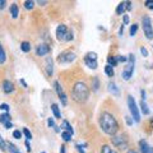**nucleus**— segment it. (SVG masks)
<instances>
[{"instance_id":"obj_1","label":"nucleus","mask_w":153,"mask_h":153,"mask_svg":"<svg viewBox=\"0 0 153 153\" xmlns=\"http://www.w3.org/2000/svg\"><path fill=\"white\" fill-rule=\"evenodd\" d=\"M100 126L108 135H115L119 130V124L115 116L110 112H102L100 116Z\"/></svg>"},{"instance_id":"obj_2","label":"nucleus","mask_w":153,"mask_h":153,"mask_svg":"<svg viewBox=\"0 0 153 153\" xmlns=\"http://www.w3.org/2000/svg\"><path fill=\"white\" fill-rule=\"evenodd\" d=\"M89 97V88L84 82H76L73 87V100L79 103L86 102Z\"/></svg>"},{"instance_id":"obj_3","label":"nucleus","mask_w":153,"mask_h":153,"mask_svg":"<svg viewBox=\"0 0 153 153\" xmlns=\"http://www.w3.org/2000/svg\"><path fill=\"white\" fill-rule=\"evenodd\" d=\"M128 106H129V111H130L134 121L139 123L140 121V114H139V110H138V106H136L135 100L131 96H128Z\"/></svg>"},{"instance_id":"obj_4","label":"nucleus","mask_w":153,"mask_h":153,"mask_svg":"<svg viewBox=\"0 0 153 153\" xmlns=\"http://www.w3.org/2000/svg\"><path fill=\"white\" fill-rule=\"evenodd\" d=\"M128 60H129V64L125 66V69H124L123 73H121L123 78L125 79V80H129V79H130L131 76H133V73H134V63H135L134 55L130 54V55H129V58H128Z\"/></svg>"},{"instance_id":"obj_5","label":"nucleus","mask_w":153,"mask_h":153,"mask_svg":"<svg viewBox=\"0 0 153 153\" xmlns=\"http://www.w3.org/2000/svg\"><path fill=\"white\" fill-rule=\"evenodd\" d=\"M142 25H143V31H144V35L148 40H152L153 38V26H152V21L151 18L146 15L143 17L142 19Z\"/></svg>"},{"instance_id":"obj_6","label":"nucleus","mask_w":153,"mask_h":153,"mask_svg":"<svg viewBox=\"0 0 153 153\" xmlns=\"http://www.w3.org/2000/svg\"><path fill=\"white\" fill-rule=\"evenodd\" d=\"M75 59H76V55L74 54V52H71V51H64V52H61V54L59 55L58 61L60 64H65V63H73Z\"/></svg>"},{"instance_id":"obj_7","label":"nucleus","mask_w":153,"mask_h":153,"mask_svg":"<svg viewBox=\"0 0 153 153\" xmlns=\"http://www.w3.org/2000/svg\"><path fill=\"white\" fill-rule=\"evenodd\" d=\"M111 142H112V144H114L115 147H118V148H121V149H125L126 148V139L124 138L123 135H119V136L112 135Z\"/></svg>"},{"instance_id":"obj_8","label":"nucleus","mask_w":153,"mask_h":153,"mask_svg":"<svg viewBox=\"0 0 153 153\" xmlns=\"http://www.w3.org/2000/svg\"><path fill=\"white\" fill-rule=\"evenodd\" d=\"M66 32H68V27L65 25H59L58 28H56V38L59 41H64L65 36H66Z\"/></svg>"},{"instance_id":"obj_9","label":"nucleus","mask_w":153,"mask_h":153,"mask_svg":"<svg viewBox=\"0 0 153 153\" xmlns=\"http://www.w3.org/2000/svg\"><path fill=\"white\" fill-rule=\"evenodd\" d=\"M50 52V46H47L46 43H41L40 46H37V49H36V54L37 56H45Z\"/></svg>"},{"instance_id":"obj_10","label":"nucleus","mask_w":153,"mask_h":153,"mask_svg":"<svg viewBox=\"0 0 153 153\" xmlns=\"http://www.w3.org/2000/svg\"><path fill=\"white\" fill-rule=\"evenodd\" d=\"M3 91H4V93H12V92H14V84L8 79L4 80L3 82Z\"/></svg>"},{"instance_id":"obj_11","label":"nucleus","mask_w":153,"mask_h":153,"mask_svg":"<svg viewBox=\"0 0 153 153\" xmlns=\"http://www.w3.org/2000/svg\"><path fill=\"white\" fill-rule=\"evenodd\" d=\"M139 147H140L142 153H153V148L146 142V140H140V142H139Z\"/></svg>"},{"instance_id":"obj_12","label":"nucleus","mask_w":153,"mask_h":153,"mask_svg":"<svg viewBox=\"0 0 153 153\" xmlns=\"http://www.w3.org/2000/svg\"><path fill=\"white\" fill-rule=\"evenodd\" d=\"M108 92H110V93H112L114 96H119V95H120L119 88L116 87V84H115L114 82H110V83H108Z\"/></svg>"},{"instance_id":"obj_13","label":"nucleus","mask_w":153,"mask_h":153,"mask_svg":"<svg viewBox=\"0 0 153 153\" xmlns=\"http://www.w3.org/2000/svg\"><path fill=\"white\" fill-rule=\"evenodd\" d=\"M61 128H64V129H65V131L70 133L71 135L74 134V129L71 128V125L69 124V121H68V120H63V123H61Z\"/></svg>"},{"instance_id":"obj_14","label":"nucleus","mask_w":153,"mask_h":153,"mask_svg":"<svg viewBox=\"0 0 153 153\" xmlns=\"http://www.w3.org/2000/svg\"><path fill=\"white\" fill-rule=\"evenodd\" d=\"M84 63H86L87 66L91 68V69H97V60H91L88 58H84Z\"/></svg>"},{"instance_id":"obj_15","label":"nucleus","mask_w":153,"mask_h":153,"mask_svg":"<svg viewBox=\"0 0 153 153\" xmlns=\"http://www.w3.org/2000/svg\"><path fill=\"white\" fill-rule=\"evenodd\" d=\"M51 110H52V112H54V116L56 119H61V112H60V108H59L58 105L56 103L51 105Z\"/></svg>"},{"instance_id":"obj_16","label":"nucleus","mask_w":153,"mask_h":153,"mask_svg":"<svg viewBox=\"0 0 153 153\" xmlns=\"http://www.w3.org/2000/svg\"><path fill=\"white\" fill-rule=\"evenodd\" d=\"M46 73H47V75L49 76H51L52 75V71H54V68H52V60L49 58L46 60Z\"/></svg>"},{"instance_id":"obj_17","label":"nucleus","mask_w":153,"mask_h":153,"mask_svg":"<svg viewBox=\"0 0 153 153\" xmlns=\"http://www.w3.org/2000/svg\"><path fill=\"white\" fill-rule=\"evenodd\" d=\"M18 13H19L18 5H17V4H12V5H10V15L15 19V18L18 17Z\"/></svg>"},{"instance_id":"obj_18","label":"nucleus","mask_w":153,"mask_h":153,"mask_svg":"<svg viewBox=\"0 0 153 153\" xmlns=\"http://www.w3.org/2000/svg\"><path fill=\"white\" fill-rule=\"evenodd\" d=\"M125 1H123V3H120L118 8H116V14L118 15H124V12H125Z\"/></svg>"},{"instance_id":"obj_19","label":"nucleus","mask_w":153,"mask_h":153,"mask_svg":"<svg viewBox=\"0 0 153 153\" xmlns=\"http://www.w3.org/2000/svg\"><path fill=\"white\" fill-rule=\"evenodd\" d=\"M6 148H8V151H9L10 153H22L21 151L18 149L17 147L14 146L13 143H10V142H9V143H6Z\"/></svg>"},{"instance_id":"obj_20","label":"nucleus","mask_w":153,"mask_h":153,"mask_svg":"<svg viewBox=\"0 0 153 153\" xmlns=\"http://www.w3.org/2000/svg\"><path fill=\"white\" fill-rule=\"evenodd\" d=\"M140 110H142L143 115H148V114H149V108H148V106H147V103H146L144 100L140 101Z\"/></svg>"},{"instance_id":"obj_21","label":"nucleus","mask_w":153,"mask_h":153,"mask_svg":"<svg viewBox=\"0 0 153 153\" xmlns=\"http://www.w3.org/2000/svg\"><path fill=\"white\" fill-rule=\"evenodd\" d=\"M10 121V115L9 112H5V114H1L0 115V123L1 124H5V123H9Z\"/></svg>"},{"instance_id":"obj_22","label":"nucleus","mask_w":153,"mask_h":153,"mask_svg":"<svg viewBox=\"0 0 153 153\" xmlns=\"http://www.w3.org/2000/svg\"><path fill=\"white\" fill-rule=\"evenodd\" d=\"M105 73H106L107 76H114V75H115V70H114V68L110 66V65L107 64V65L105 66Z\"/></svg>"},{"instance_id":"obj_23","label":"nucleus","mask_w":153,"mask_h":153,"mask_svg":"<svg viewBox=\"0 0 153 153\" xmlns=\"http://www.w3.org/2000/svg\"><path fill=\"white\" fill-rule=\"evenodd\" d=\"M21 50L23 52H30L31 51V45H30V42H27V41H23L21 43Z\"/></svg>"},{"instance_id":"obj_24","label":"nucleus","mask_w":153,"mask_h":153,"mask_svg":"<svg viewBox=\"0 0 153 153\" xmlns=\"http://www.w3.org/2000/svg\"><path fill=\"white\" fill-rule=\"evenodd\" d=\"M5 60H6V54L4 51V47L1 46V43H0V64L5 63Z\"/></svg>"},{"instance_id":"obj_25","label":"nucleus","mask_w":153,"mask_h":153,"mask_svg":"<svg viewBox=\"0 0 153 153\" xmlns=\"http://www.w3.org/2000/svg\"><path fill=\"white\" fill-rule=\"evenodd\" d=\"M101 153H116L110 146H107V144H105V146H102L101 148Z\"/></svg>"},{"instance_id":"obj_26","label":"nucleus","mask_w":153,"mask_h":153,"mask_svg":"<svg viewBox=\"0 0 153 153\" xmlns=\"http://www.w3.org/2000/svg\"><path fill=\"white\" fill-rule=\"evenodd\" d=\"M61 138L64 142H70L71 140V134L70 133H68V131H63L61 133Z\"/></svg>"},{"instance_id":"obj_27","label":"nucleus","mask_w":153,"mask_h":153,"mask_svg":"<svg viewBox=\"0 0 153 153\" xmlns=\"http://www.w3.org/2000/svg\"><path fill=\"white\" fill-rule=\"evenodd\" d=\"M107 63H108V65L112 66V68L118 65V61H116L115 56H108V58H107Z\"/></svg>"},{"instance_id":"obj_28","label":"nucleus","mask_w":153,"mask_h":153,"mask_svg":"<svg viewBox=\"0 0 153 153\" xmlns=\"http://www.w3.org/2000/svg\"><path fill=\"white\" fill-rule=\"evenodd\" d=\"M54 86H55V89H56V92H58V95H59V96L64 93V92H63V88H61V86H60V83L58 82V80H55Z\"/></svg>"},{"instance_id":"obj_29","label":"nucleus","mask_w":153,"mask_h":153,"mask_svg":"<svg viewBox=\"0 0 153 153\" xmlns=\"http://www.w3.org/2000/svg\"><path fill=\"white\" fill-rule=\"evenodd\" d=\"M136 31H138V25H135L134 23V25L130 27V30H129V33H130V36H135Z\"/></svg>"},{"instance_id":"obj_30","label":"nucleus","mask_w":153,"mask_h":153,"mask_svg":"<svg viewBox=\"0 0 153 153\" xmlns=\"http://www.w3.org/2000/svg\"><path fill=\"white\" fill-rule=\"evenodd\" d=\"M33 6H35V3L32 1V0H31V1H30V0L25 1V8H26V9H28V10H30V9H33Z\"/></svg>"},{"instance_id":"obj_31","label":"nucleus","mask_w":153,"mask_h":153,"mask_svg":"<svg viewBox=\"0 0 153 153\" xmlns=\"http://www.w3.org/2000/svg\"><path fill=\"white\" fill-rule=\"evenodd\" d=\"M22 133H23V134H25V135H26V139H27V140H30V139H32V134H31V131H30V130H28V129H27V128H25V129H23V130H22Z\"/></svg>"},{"instance_id":"obj_32","label":"nucleus","mask_w":153,"mask_h":153,"mask_svg":"<svg viewBox=\"0 0 153 153\" xmlns=\"http://www.w3.org/2000/svg\"><path fill=\"white\" fill-rule=\"evenodd\" d=\"M0 149H1V151H5L6 149V143H5V140L3 139L1 134H0Z\"/></svg>"},{"instance_id":"obj_33","label":"nucleus","mask_w":153,"mask_h":153,"mask_svg":"<svg viewBox=\"0 0 153 153\" xmlns=\"http://www.w3.org/2000/svg\"><path fill=\"white\" fill-rule=\"evenodd\" d=\"M115 59H116V61H118V63H125L126 60H128V58H126V56H121V55H118V56H115Z\"/></svg>"},{"instance_id":"obj_34","label":"nucleus","mask_w":153,"mask_h":153,"mask_svg":"<svg viewBox=\"0 0 153 153\" xmlns=\"http://www.w3.org/2000/svg\"><path fill=\"white\" fill-rule=\"evenodd\" d=\"M73 38H74L73 32H71V31H68V32H66V36H65V40H64V41H71Z\"/></svg>"},{"instance_id":"obj_35","label":"nucleus","mask_w":153,"mask_h":153,"mask_svg":"<svg viewBox=\"0 0 153 153\" xmlns=\"http://www.w3.org/2000/svg\"><path fill=\"white\" fill-rule=\"evenodd\" d=\"M22 134H23V133H22L21 130H18V129L13 131V136H14L15 139H21V138H22Z\"/></svg>"},{"instance_id":"obj_36","label":"nucleus","mask_w":153,"mask_h":153,"mask_svg":"<svg viewBox=\"0 0 153 153\" xmlns=\"http://www.w3.org/2000/svg\"><path fill=\"white\" fill-rule=\"evenodd\" d=\"M86 58L91 59V60H97V54H96V52H88L86 55Z\"/></svg>"},{"instance_id":"obj_37","label":"nucleus","mask_w":153,"mask_h":153,"mask_svg":"<svg viewBox=\"0 0 153 153\" xmlns=\"http://www.w3.org/2000/svg\"><path fill=\"white\" fill-rule=\"evenodd\" d=\"M93 91H98V87H100V82H98V78H95L93 79Z\"/></svg>"},{"instance_id":"obj_38","label":"nucleus","mask_w":153,"mask_h":153,"mask_svg":"<svg viewBox=\"0 0 153 153\" xmlns=\"http://www.w3.org/2000/svg\"><path fill=\"white\" fill-rule=\"evenodd\" d=\"M47 125H49L50 128H55L56 125H55V121H54V119H51V118H49V119H47Z\"/></svg>"},{"instance_id":"obj_39","label":"nucleus","mask_w":153,"mask_h":153,"mask_svg":"<svg viewBox=\"0 0 153 153\" xmlns=\"http://www.w3.org/2000/svg\"><path fill=\"white\" fill-rule=\"evenodd\" d=\"M0 110H4V111H9V105L6 103H0Z\"/></svg>"},{"instance_id":"obj_40","label":"nucleus","mask_w":153,"mask_h":153,"mask_svg":"<svg viewBox=\"0 0 153 153\" xmlns=\"http://www.w3.org/2000/svg\"><path fill=\"white\" fill-rule=\"evenodd\" d=\"M59 98L61 100V103H63V105H66V95H65V93L60 95V96H59Z\"/></svg>"},{"instance_id":"obj_41","label":"nucleus","mask_w":153,"mask_h":153,"mask_svg":"<svg viewBox=\"0 0 153 153\" xmlns=\"http://www.w3.org/2000/svg\"><path fill=\"white\" fill-rule=\"evenodd\" d=\"M144 5H146L148 9H152L153 10V1H146V3H144Z\"/></svg>"},{"instance_id":"obj_42","label":"nucleus","mask_w":153,"mask_h":153,"mask_svg":"<svg viewBox=\"0 0 153 153\" xmlns=\"http://www.w3.org/2000/svg\"><path fill=\"white\" fill-rule=\"evenodd\" d=\"M140 52H142L143 56H148V51H147L146 47H140Z\"/></svg>"},{"instance_id":"obj_43","label":"nucleus","mask_w":153,"mask_h":153,"mask_svg":"<svg viewBox=\"0 0 153 153\" xmlns=\"http://www.w3.org/2000/svg\"><path fill=\"white\" fill-rule=\"evenodd\" d=\"M125 9L126 10H131V3L130 1H125Z\"/></svg>"},{"instance_id":"obj_44","label":"nucleus","mask_w":153,"mask_h":153,"mask_svg":"<svg viewBox=\"0 0 153 153\" xmlns=\"http://www.w3.org/2000/svg\"><path fill=\"white\" fill-rule=\"evenodd\" d=\"M5 5H6V1H5V0H0V9H4V8H5Z\"/></svg>"},{"instance_id":"obj_45","label":"nucleus","mask_w":153,"mask_h":153,"mask_svg":"<svg viewBox=\"0 0 153 153\" xmlns=\"http://www.w3.org/2000/svg\"><path fill=\"white\" fill-rule=\"evenodd\" d=\"M123 17H124V25H128L129 21H130V19H129V15H123Z\"/></svg>"},{"instance_id":"obj_46","label":"nucleus","mask_w":153,"mask_h":153,"mask_svg":"<svg viewBox=\"0 0 153 153\" xmlns=\"http://www.w3.org/2000/svg\"><path fill=\"white\" fill-rule=\"evenodd\" d=\"M4 126H5L6 129H10V128H13V124L9 121V123H5V124H4Z\"/></svg>"},{"instance_id":"obj_47","label":"nucleus","mask_w":153,"mask_h":153,"mask_svg":"<svg viewBox=\"0 0 153 153\" xmlns=\"http://www.w3.org/2000/svg\"><path fill=\"white\" fill-rule=\"evenodd\" d=\"M76 149H78L79 153H84V151H83V148H82V146H80V144H78V146H76Z\"/></svg>"},{"instance_id":"obj_48","label":"nucleus","mask_w":153,"mask_h":153,"mask_svg":"<svg viewBox=\"0 0 153 153\" xmlns=\"http://www.w3.org/2000/svg\"><path fill=\"white\" fill-rule=\"evenodd\" d=\"M26 148L28 152H31V146H30V142H28V140H26Z\"/></svg>"},{"instance_id":"obj_49","label":"nucleus","mask_w":153,"mask_h":153,"mask_svg":"<svg viewBox=\"0 0 153 153\" xmlns=\"http://www.w3.org/2000/svg\"><path fill=\"white\" fill-rule=\"evenodd\" d=\"M123 33H124V25L120 27V31H119V35H120V36H123Z\"/></svg>"},{"instance_id":"obj_50","label":"nucleus","mask_w":153,"mask_h":153,"mask_svg":"<svg viewBox=\"0 0 153 153\" xmlns=\"http://www.w3.org/2000/svg\"><path fill=\"white\" fill-rule=\"evenodd\" d=\"M37 4H40V5H45V4H47V1H45V0H40V1H37Z\"/></svg>"},{"instance_id":"obj_51","label":"nucleus","mask_w":153,"mask_h":153,"mask_svg":"<svg viewBox=\"0 0 153 153\" xmlns=\"http://www.w3.org/2000/svg\"><path fill=\"white\" fill-rule=\"evenodd\" d=\"M60 153H66L65 147H64V146H61V148H60Z\"/></svg>"},{"instance_id":"obj_52","label":"nucleus","mask_w":153,"mask_h":153,"mask_svg":"<svg viewBox=\"0 0 153 153\" xmlns=\"http://www.w3.org/2000/svg\"><path fill=\"white\" fill-rule=\"evenodd\" d=\"M126 123L129 124V125H130V124H133V121L130 120V118H129V116H126Z\"/></svg>"},{"instance_id":"obj_53","label":"nucleus","mask_w":153,"mask_h":153,"mask_svg":"<svg viewBox=\"0 0 153 153\" xmlns=\"http://www.w3.org/2000/svg\"><path fill=\"white\" fill-rule=\"evenodd\" d=\"M21 83H22V84H23V86H25V87L27 88V83L25 82V79H21Z\"/></svg>"},{"instance_id":"obj_54","label":"nucleus","mask_w":153,"mask_h":153,"mask_svg":"<svg viewBox=\"0 0 153 153\" xmlns=\"http://www.w3.org/2000/svg\"><path fill=\"white\" fill-rule=\"evenodd\" d=\"M128 153H138V152H135V151H133V149H130V151H128Z\"/></svg>"},{"instance_id":"obj_55","label":"nucleus","mask_w":153,"mask_h":153,"mask_svg":"<svg viewBox=\"0 0 153 153\" xmlns=\"http://www.w3.org/2000/svg\"><path fill=\"white\" fill-rule=\"evenodd\" d=\"M42 153H46V152H42Z\"/></svg>"}]
</instances>
